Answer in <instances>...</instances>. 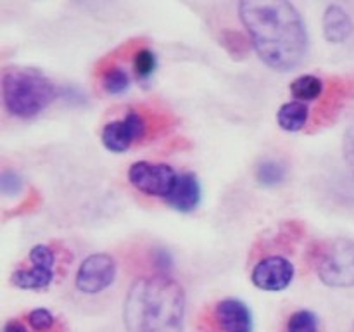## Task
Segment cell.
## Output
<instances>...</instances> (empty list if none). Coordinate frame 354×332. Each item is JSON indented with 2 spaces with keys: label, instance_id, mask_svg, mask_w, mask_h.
Wrapping results in <instances>:
<instances>
[{
  "label": "cell",
  "instance_id": "3957f363",
  "mask_svg": "<svg viewBox=\"0 0 354 332\" xmlns=\"http://www.w3.org/2000/svg\"><path fill=\"white\" fill-rule=\"evenodd\" d=\"M3 106L12 116L30 120L44 113L57 97V89L41 71L9 68L2 75Z\"/></svg>",
  "mask_w": 354,
  "mask_h": 332
},
{
  "label": "cell",
  "instance_id": "7c38bea8",
  "mask_svg": "<svg viewBox=\"0 0 354 332\" xmlns=\"http://www.w3.org/2000/svg\"><path fill=\"white\" fill-rule=\"evenodd\" d=\"M201 197H203V190H201L199 178L196 173L187 172L180 173L171 194L165 201L168 206L180 213H192L201 204Z\"/></svg>",
  "mask_w": 354,
  "mask_h": 332
},
{
  "label": "cell",
  "instance_id": "ffe728a7",
  "mask_svg": "<svg viewBox=\"0 0 354 332\" xmlns=\"http://www.w3.org/2000/svg\"><path fill=\"white\" fill-rule=\"evenodd\" d=\"M221 44H223V47L227 48L228 54H230L232 57L241 59L248 54L249 42L248 38L242 33H239V31H225V33L221 35Z\"/></svg>",
  "mask_w": 354,
  "mask_h": 332
},
{
  "label": "cell",
  "instance_id": "44dd1931",
  "mask_svg": "<svg viewBox=\"0 0 354 332\" xmlns=\"http://www.w3.org/2000/svg\"><path fill=\"white\" fill-rule=\"evenodd\" d=\"M28 324L33 331L47 332L55 325V317L45 308H37V310H31L28 313Z\"/></svg>",
  "mask_w": 354,
  "mask_h": 332
},
{
  "label": "cell",
  "instance_id": "7402d4cb",
  "mask_svg": "<svg viewBox=\"0 0 354 332\" xmlns=\"http://www.w3.org/2000/svg\"><path fill=\"white\" fill-rule=\"evenodd\" d=\"M23 189V178L12 169H3L0 175V190L3 196H16Z\"/></svg>",
  "mask_w": 354,
  "mask_h": 332
},
{
  "label": "cell",
  "instance_id": "52a82bcc",
  "mask_svg": "<svg viewBox=\"0 0 354 332\" xmlns=\"http://www.w3.org/2000/svg\"><path fill=\"white\" fill-rule=\"evenodd\" d=\"M116 279V261L111 255L95 252L83 259L76 272V287L83 294H99Z\"/></svg>",
  "mask_w": 354,
  "mask_h": 332
},
{
  "label": "cell",
  "instance_id": "9c48e42d",
  "mask_svg": "<svg viewBox=\"0 0 354 332\" xmlns=\"http://www.w3.org/2000/svg\"><path fill=\"white\" fill-rule=\"evenodd\" d=\"M294 279V265L283 256H268L256 263L251 280L258 289L279 293L287 289Z\"/></svg>",
  "mask_w": 354,
  "mask_h": 332
},
{
  "label": "cell",
  "instance_id": "ba28073f",
  "mask_svg": "<svg viewBox=\"0 0 354 332\" xmlns=\"http://www.w3.org/2000/svg\"><path fill=\"white\" fill-rule=\"evenodd\" d=\"M149 123L138 111H128L121 120L111 121L102 130V144L111 152H124L147 135Z\"/></svg>",
  "mask_w": 354,
  "mask_h": 332
},
{
  "label": "cell",
  "instance_id": "7a4b0ae2",
  "mask_svg": "<svg viewBox=\"0 0 354 332\" xmlns=\"http://www.w3.org/2000/svg\"><path fill=\"white\" fill-rule=\"evenodd\" d=\"M185 293L166 273L138 277L123 304L128 332H183Z\"/></svg>",
  "mask_w": 354,
  "mask_h": 332
},
{
  "label": "cell",
  "instance_id": "5b68a950",
  "mask_svg": "<svg viewBox=\"0 0 354 332\" xmlns=\"http://www.w3.org/2000/svg\"><path fill=\"white\" fill-rule=\"evenodd\" d=\"M128 180L138 192L166 199L178 180V173L165 163L137 161L128 169Z\"/></svg>",
  "mask_w": 354,
  "mask_h": 332
},
{
  "label": "cell",
  "instance_id": "2e32d148",
  "mask_svg": "<svg viewBox=\"0 0 354 332\" xmlns=\"http://www.w3.org/2000/svg\"><path fill=\"white\" fill-rule=\"evenodd\" d=\"M287 166L279 159H263L256 166V180L265 187H277L286 180Z\"/></svg>",
  "mask_w": 354,
  "mask_h": 332
},
{
  "label": "cell",
  "instance_id": "d4e9b609",
  "mask_svg": "<svg viewBox=\"0 0 354 332\" xmlns=\"http://www.w3.org/2000/svg\"><path fill=\"white\" fill-rule=\"evenodd\" d=\"M3 332H28V327L23 324V322L17 320V318H12V320H9L6 324Z\"/></svg>",
  "mask_w": 354,
  "mask_h": 332
},
{
  "label": "cell",
  "instance_id": "e0dca14e",
  "mask_svg": "<svg viewBox=\"0 0 354 332\" xmlns=\"http://www.w3.org/2000/svg\"><path fill=\"white\" fill-rule=\"evenodd\" d=\"M102 86L111 95H120L130 89V76L121 66H107L102 71Z\"/></svg>",
  "mask_w": 354,
  "mask_h": 332
},
{
  "label": "cell",
  "instance_id": "603a6c76",
  "mask_svg": "<svg viewBox=\"0 0 354 332\" xmlns=\"http://www.w3.org/2000/svg\"><path fill=\"white\" fill-rule=\"evenodd\" d=\"M152 263H154L156 268L159 270V273H166L168 270H171L173 266V259L166 249H156V251L152 252Z\"/></svg>",
  "mask_w": 354,
  "mask_h": 332
},
{
  "label": "cell",
  "instance_id": "8fae6325",
  "mask_svg": "<svg viewBox=\"0 0 354 332\" xmlns=\"http://www.w3.org/2000/svg\"><path fill=\"white\" fill-rule=\"evenodd\" d=\"M213 318L220 332H252V315L248 304L235 297H227L214 304Z\"/></svg>",
  "mask_w": 354,
  "mask_h": 332
},
{
  "label": "cell",
  "instance_id": "30bf717a",
  "mask_svg": "<svg viewBox=\"0 0 354 332\" xmlns=\"http://www.w3.org/2000/svg\"><path fill=\"white\" fill-rule=\"evenodd\" d=\"M354 97V80L346 78H334L330 82V86L325 92V97L322 99L320 106L317 107V116H315L313 130H318L320 127H325L327 123L334 121L337 114L341 113L342 107L348 104L349 99Z\"/></svg>",
  "mask_w": 354,
  "mask_h": 332
},
{
  "label": "cell",
  "instance_id": "4fadbf2b",
  "mask_svg": "<svg viewBox=\"0 0 354 332\" xmlns=\"http://www.w3.org/2000/svg\"><path fill=\"white\" fill-rule=\"evenodd\" d=\"M324 37L330 44H342L353 33V19L341 6H328L324 12Z\"/></svg>",
  "mask_w": 354,
  "mask_h": 332
},
{
  "label": "cell",
  "instance_id": "ac0fdd59",
  "mask_svg": "<svg viewBox=\"0 0 354 332\" xmlns=\"http://www.w3.org/2000/svg\"><path fill=\"white\" fill-rule=\"evenodd\" d=\"M156 69H158V57L151 48L142 47L133 52V71L138 80L147 82L154 75Z\"/></svg>",
  "mask_w": 354,
  "mask_h": 332
},
{
  "label": "cell",
  "instance_id": "cb8c5ba5",
  "mask_svg": "<svg viewBox=\"0 0 354 332\" xmlns=\"http://www.w3.org/2000/svg\"><path fill=\"white\" fill-rule=\"evenodd\" d=\"M344 158L354 176V124L344 133Z\"/></svg>",
  "mask_w": 354,
  "mask_h": 332
},
{
  "label": "cell",
  "instance_id": "9a60e30c",
  "mask_svg": "<svg viewBox=\"0 0 354 332\" xmlns=\"http://www.w3.org/2000/svg\"><path fill=\"white\" fill-rule=\"evenodd\" d=\"M325 83L324 80L315 75H301L299 78L290 83V93L301 102L317 100L324 95Z\"/></svg>",
  "mask_w": 354,
  "mask_h": 332
},
{
  "label": "cell",
  "instance_id": "d6986e66",
  "mask_svg": "<svg viewBox=\"0 0 354 332\" xmlns=\"http://www.w3.org/2000/svg\"><path fill=\"white\" fill-rule=\"evenodd\" d=\"M287 332H320L317 315L310 310L296 311L287 322Z\"/></svg>",
  "mask_w": 354,
  "mask_h": 332
},
{
  "label": "cell",
  "instance_id": "277c9868",
  "mask_svg": "<svg viewBox=\"0 0 354 332\" xmlns=\"http://www.w3.org/2000/svg\"><path fill=\"white\" fill-rule=\"evenodd\" d=\"M311 261L322 282L328 287H354V241L335 237L327 242H315Z\"/></svg>",
  "mask_w": 354,
  "mask_h": 332
},
{
  "label": "cell",
  "instance_id": "5bb4252c",
  "mask_svg": "<svg viewBox=\"0 0 354 332\" xmlns=\"http://www.w3.org/2000/svg\"><path fill=\"white\" fill-rule=\"evenodd\" d=\"M308 121H310V109L301 100L282 104L277 113V123L286 131H301L306 128Z\"/></svg>",
  "mask_w": 354,
  "mask_h": 332
},
{
  "label": "cell",
  "instance_id": "6da1fadb",
  "mask_svg": "<svg viewBox=\"0 0 354 332\" xmlns=\"http://www.w3.org/2000/svg\"><path fill=\"white\" fill-rule=\"evenodd\" d=\"M239 16L256 54L268 68L289 73L306 59V24L290 0H241Z\"/></svg>",
  "mask_w": 354,
  "mask_h": 332
},
{
  "label": "cell",
  "instance_id": "8992f818",
  "mask_svg": "<svg viewBox=\"0 0 354 332\" xmlns=\"http://www.w3.org/2000/svg\"><path fill=\"white\" fill-rule=\"evenodd\" d=\"M31 266L30 268H17L12 272V284L19 289L28 290H44L54 280V266H55V255L50 246L37 244L30 251Z\"/></svg>",
  "mask_w": 354,
  "mask_h": 332
}]
</instances>
